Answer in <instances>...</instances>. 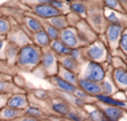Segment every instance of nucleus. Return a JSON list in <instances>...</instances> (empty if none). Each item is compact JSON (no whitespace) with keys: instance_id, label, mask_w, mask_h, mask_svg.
Listing matches in <instances>:
<instances>
[{"instance_id":"nucleus-1","label":"nucleus","mask_w":127,"mask_h":121,"mask_svg":"<svg viewBox=\"0 0 127 121\" xmlns=\"http://www.w3.org/2000/svg\"><path fill=\"white\" fill-rule=\"evenodd\" d=\"M43 52L34 44H28L19 49L15 67L17 70L31 71L40 64Z\"/></svg>"},{"instance_id":"nucleus-2","label":"nucleus","mask_w":127,"mask_h":121,"mask_svg":"<svg viewBox=\"0 0 127 121\" xmlns=\"http://www.w3.org/2000/svg\"><path fill=\"white\" fill-rule=\"evenodd\" d=\"M104 77H105V70L103 66L100 64V62H95V61L87 62L85 69L83 71L82 78L100 83L101 81L104 80Z\"/></svg>"},{"instance_id":"nucleus-3","label":"nucleus","mask_w":127,"mask_h":121,"mask_svg":"<svg viewBox=\"0 0 127 121\" xmlns=\"http://www.w3.org/2000/svg\"><path fill=\"white\" fill-rule=\"evenodd\" d=\"M42 67L48 72V75L53 76L58 74L59 70V62L57 60L56 55L52 51H48L42 54L41 61H40Z\"/></svg>"},{"instance_id":"nucleus-4","label":"nucleus","mask_w":127,"mask_h":121,"mask_svg":"<svg viewBox=\"0 0 127 121\" xmlns=\"http://www.w3.org/2000/svg\"><path fill=\"white\" fill-rule=\"evenodd\" d=\"M33 12L37 16L44 19H52L62 14L61 11H59L50 4V1H40V4L34 6Z\"/></svg>"},{"instance_id":"nucleus-5","label":"nucleus","mask_w":127,"mask_h":121,"mask_svg":"<svg viewBox=\"0 0 127 121\" xmlns=\"http://www.w3.org/2000/svg\"><path fill=\"white\" fill-rule=\"evenodd\" d=\"M7 106L18 109V110H21V111H25L29 107L28 96L23 92H18V93L11 94L8 98Z\"/></svg>"},{"instance_id":"nucleus-6","label":"nucleus","mask_w":127,"mask_h":121,"mask_svg":"<svg viewBox=\"0 0 127 121\" xmlns=\"http://www.w3.org/2000/svg\"><path fill=\"white\" fill-rule=\"evenodd\" d=\"M85 56L89 61L99 62L105 57V49L102 44L96 42L91 44L85 51Z\"/></svg>"},{"instance_id":"nucleus-7","label":"nucleus","mask_w":127,"mask_h":121,"mask_svg":"<svg viewBox=\"0 0 127 121\" xmlns=\"http://www.w3.org/2000/svg\"><path fill=\"white\" fill-rule=\"evenodd\" d=\"M64 46H66L69 49H76L78 45V39L75 31L71 28H66L60 33V39H59Z\"/></svg>"},{"instance_id":"nucleus-8","label":"nucleus","mask_w":127,"mask_h":121,"mask_svg":"<svg viewBox=\"0 0 127 121\" xmlns=\"http://www.w3.org/2000/svg\"><path fill=\"white\" fill-rule=\"evenodd\" d=\"M77 87L86 92L88 95H94L96 96L97 94H101V86L100 83L90 81L84 78H78L77 82Z\"/></svg>"},{"instance_id":"nucleus-9","label":"nucleus","mask_w":127,"mask_h":121,"mask_svg":"<svg viewBox=\"0 0 127 121\" xmlns=\"http://www.w3.org/2000/svg\"><path fill=\"white\" fill-rule=\"evenodd\" d=\"M23 115H24V111L9 107L7 105L0 109V120L2 121H15L16 119L22 117Z\"/></svg>"},{"instance_id":"nucleus-10","label":"nucleus","mask_w":127,"mask_h":121,"mask_svg":"<svg viewBox=\"0 0 127 121\" xmlns=\"http://www.w3.org/2000/svg\"><path fill=\"white\" fill-rule=\"evenodd\" d=\"M19 47L11 42L7 41V45L5 48V61L11 65V66H15V62H16V59L19 53Z\"/></svg>"},{"instance_id":"nucleus-11","label":"nucleus","mask_w":127,"mask_h":121,"mask_svg":"<svg viewBox=\"0 0 127 121\" xmlns=\"http://www.w3.org/2000/svg\"><path fill=\"white\" fill-rule=\"evenodd\" d=\"M50 77H51V80L53 81V83H54L59 89L64 91V92L73 94V93L75 92V90L77 89V86L68 83L67 81H65L64 79H63L61 76H59L58 74L53 75V76H50Z\"/></svg>"},{"instance_id":"nucleus-12","label":"nucleus","mask_w":127,"mask_h":121,"mask_svg":"<svg viewBox=\"0 0 127 121\" xmlns=\"http://www.w3.org/2000/svg\"><path fill=\"white\" fill-rule=\"evenodd\" d=\"M101 112L107 121H118L123 114L122 109L115 106H106L101 109Z\"/></svg>"},{"instance_id":"nucleus-13","label":"nucleus","mask_w":127,"mask_h":121,"mask_svg":"<svg viewBox=\"0 0 127 121\" xmlns=\"http://www.w3.org/2000/svg\"><path fill=\"white\" fill-rule=\"evenodd\" d=\"M50 48L52 50V52L55 55H58L60 57H67L70 54L71 49L67 48L66 46H64L60 40H56V41H52Z\"/></svg>"},{"instance_id":"nucleus-14","label":"nucleus","mask_w":127,"mask_h":121,"mask_svg":"<svg viewBox=\"0 0 127 121\" xmlns=\"http://www.w3.org/2000/svg\"><path fill=\"white\" fill-rule=\"evenodd\" d=\"M21 88L20 86H18L14 80H0V93H4V94H14V93H18L21 92L20 91Z\"/></svg>"},{"instance_id":"nucleus-15","label":"nucleus","mask_w":127,"mask_h":121,"mask_svg":"<svg viewBox=\"0 0 127 121\" xmlns=\"http://www.w3.org/2000/svg\"><path fill=\"white\" fill-rule=\"evenodd\" d=\"M33 39H34V45H36L40 49L45 48V47H49L51 45V40L48 37V35L44 29H42L41 31H39L37 33H34Z\"/></svg>"},{"instance_id":"nucleus-16","label":"nucleus","mask_w":127,"mask_h":121,"mask_svg":"<svg viewBox=\"0 0 127 121\" xmlns=\"http://www.w3.org/2000/svg\"><path fill=\"white\" fill-rule=\"evenodd\" d=\"M58 75L61 76L63 79H64L65 81H67L68 83L77 86V82H78V77H77V73L72 72L70 70L65 69L64 67L61 66L59 64V70H58Z\"/></svg>"},{"instance_id":"nucleus-17","label":"nucleus","mask_w":127,"mask_h":121,"mask_svg":"<svg viewBox=\"0 0 127 121\" xmlns=\"http://www.w3.org/2000/svg\"><path fill=\"white\" fill-rule=\"evenodd\" d=\"M59 64L63 67H64L67 70H70L72 72L77 73V70L79 68V61L72 59L71 57H62V60L59 61Z\"/></svg>"},{"instance_id":"nucleus-18","label":"nucleus","mask_w":127,"mask_h":121,"mask_svg":"<svg viewBox=\"0 0 127 121\" xmlns=\"http://www.w3.org/2000/svg\"><path fill=\"white\" fill-rule=\"evenodd\" d=\"M24 22H25L26 27L33 34L39 32V31H41L43 29V24L40 22V20H38V19H36L34 17L26 16V17H24Z\"/></svg>"},{"instance_id":"nucleus-19","label":"nucleus","mask_w":127,"mask_h":121,"mask_svg":"<svg viewBox=\"0 0 127 121\" xmlns=\"http://www.w3.org/2000/svg\"><path fill=\"white\" fill-rule=\"evenodd\" d=\"M120 33H121V26L118 24H112L108 27L107 29V39L109 41V43H115L119 37H120Z\"/></svg>"},{"instance_id":"nucleus-20","label":"nucleus","mask_w":127,"mask_h":121,"mask_svg":"<svg viewBox=\"0 0 127 121\" xmlns=\"http://www.w3.org/2000/svg\"><path fill=\"white\" fill-rule=\"evenodd\" d=\"M95 98L99 101H101L102 103L106 104V105H109V106H115V107H124L125 106V103L120 101V100H117L115 98H112L111 96L109 95H104V94H97L95 96Z\"/></svg>"},{"instance_id":"nucleus-21","label":"nucleus","mask_w":127,"mask_h":121,"mask_svg":"<svg viewBox=\"0 0 127 121\" xmlns=\"http://www.w3.org/2000/svg\"><path fill=\"white\" fill-rule=\"evenodd\" d=\"M50 24L53 27H55L57 30H59L60 32L67 28V20H66V17L64 16L63 14L50 19Z\"/></svg>"},{"instance_id":"nucleus-22","label":"nucleus","mask_w":127,"mask_h":121,"mask_svg":"<svg viewBox=\"0 0 127 121\" xmlns=\"http://www.w3.org/2000/svg\"><path fill=\"white\" fill-rule=\"evenodd\" d=\"M52 108H53V110L56 113L61 114V115H65L66 116L69 113V106H68V104L65 101H63V100L54 102L53 105H52Z\"/></svg>"},{"instance_id":"nucleus-23","label":"nucleus","mask_w":127,"mask_h":121,"mask_svg":"<svg viewBox=\"0 0 127 121\" xmlns=\"http://www.w3.org/2000/svg\"><path fill=\"white\" fill-rule=\"evenodd\" d=\"M12 28V24L7 17L0 16V36L6 37Z\"/></svg>"},{"instance_id":"nucleus-24","label":"nucleus","mask_w":127,"mask_h":121,"mask_svg":"<svg viewBox=\"0 0 127 121\" xmlns=\"http://www.w3.org/2000/svg\"><path fill=\"white\" fill-rule=\"evenodd\" d=\"M113 77L115 81L123 86L127 85V71L122 68H117L113 72Z\"/></svg>"},{"instance_id":"nucleus-25","label":"nucleus","mask_w":127,"mask_h":121,"mask_svg":"<svg viewBox=\"0 0 127 121\" xmlns=\"http://www.w3.org/2000/svg\"><path fill=\"white\" fill-rule=\"evenodd\" d=\"M17 68L15 66L9 65L5 60H0V73L2 74H8L11 76H15L17 74Z\"/></svg>"},{"instance_id":"nucleus-26","label":"nucleus","mask_w":127,"mask_h":121,"mask_svg":"<svg viewBox=\"0 0 127 121\" xmlns=\"http://www.w3.org/2000/svg\"><path fill=\"white\" fill-rule=\"evenodd\" d=\"M44 30H45V32L47 33V35H48V37L50 38V40H51V42L52 41H56V40H59L60 39V31L59 30H57L55 27H53L51 24H48V25H46V27L45 28H43Z\"/></svg>"},{"instance_id":"nucleus-27","label":"nucleus","mask_w":127,"mask_h":121,"mask_svg":"<svg viewBox=\"0 0 127 121\" xmlns=\"http://www.w3.org/2000/svg\"><path fill=\"white\" fill-rule=\"evenodd\" d=\"M69 8L73 13L84 14L86 12V6L82 2H72L69 4Z\"/></svg>"},{"instance_id":"nucleus-28","label":"nucleus","mask_w":127,"mask_h":121,"mask_svg":"<svg viewBox=\"0 0 127 121\" xmlns=\"http://www.w3.org/2000/svg\"><path fill=\"white\" fill-rule=\"evenodd\" d=\"M24 115H27V116H31V117L40 119V117L43 115V112H42V110H40V109L37 108V107L29 106V107L24 111Z\"/></svg>"},{"instance_id":"nucleus-29","label":"nucleus","mask_w":127,"mask_h":121,"mask_svg":"<svg viewBox=\"0 0 127 121\" xmlns=\"http://www.w3.org/2000/svg\"><path fill=\"white\" fill-rule=\"evenodd\" d=\"M7 45L6 39H0V60H5V48Z\"/></svg>"},{"instance_id":"nucleus-30","label":"nucleus","mask_w":127,"mask_h":121,"mask_svg":"<svg viewBox=\"0 0 127 121\" xmlns=\"http://www.w3.org/2000/svg\"><path fill=\"white\" fill-rule=\"evenodd\" d=\"M120 46H121V49L125 53H127V34L121 35V38H120Z\"/></svg>"},{"instance_id":"nucleus-31","label":"nucleus","mask_w":127,"mask_h":121,"mask_svg":"<svg viewBox=\"0 0 127 121\" xmlns=\"http://www.w3.org/2000/svg\"><path fill=\"white\" fill-rule=\"evenodd\" d=\"M9 94H4V93H0V109L3 108L4 106L7 105V101L9 98Z\"/></svg>"},{"instance_id":"nucleus-32","label":"nucleus","mask_w":127,"mask_h":121,"mask_svg":"<svg viewBox=\"0 0 127 121\" xmlns=\"http://www.w3.org/2000/svg\"><path fill=\"white\" fill-rule=\"evenodd\" d=\"M50 4L53 7H55L56 9H58L59 11H61L64 8V1H50Z\"/></svg>"},{"instance_id":"nucleus-33","label":"nucleus","mask_w":127,"mask_h":121,"mask_svg":"<svg viewBox=\"0 0 127 121\" xmlns=\"http://www.w3.org/2000/svg\"><path fill=\"white\" fill-rule=\"evenodd\" d=\"M66 116H67L68 119L71 120V121H82V120H81V117L79 116V114H77V113H75V112H70V111H69V113H68Z\"/></svg>"},{"instance_id":"nucleus-34","label":"nucleus","mask_w":127,"mask_h":121,"mask_svg":"<svg viewBox=\"0 0 127 121\" xmlns=\"http://www.w3.org/2000/svg\"><path fill=\"white\" fill-rule=\"evenodd\" d=\"M104 5L111 8V9H115L117 6H118V1H115V0H106L104 1Z\"/></svg>"},{"instance_id":"nucleus-35","label":"nucleus","mask_w":127,"mask_h":121,"mask_svg":"<svg viewBox=\"0 0 127 121\" xmlns=\"http://www.w3.org/2000/svg\"><path fill=\"white\" fill-rule=\"evenodd\" d=\"M15 121H41V120H40V119H37V118H34V117H31V116L23 115L22 117L16 119Z\"/></svg>"},{"instance_id":"nucleus-36","label":"nucleus","mask_w":127,"mask_h":121,"mask_svg":"<svg viewBox=\"0 0 127 121\" xmlns=\"http://www.w3.org/2000/svg\"><path fill=\"white\" fill-rule=\"evenodd\" d=\"M107 19H108L110 22H112V24H117V23H118V18L116 17V15H115L114 12H111V14L107 17Z\"/></svg>"},{"instance_id":"nucleus-37","label":"nucleus","mask_w":127,"mask_h":121,"mask_svg":"<svg viewBox=\"0 0 127 121\" xmlns=\"http://www.w3.org/2000/svg\"><path fill=\"white\" fill-rule=\"evenodd\" d=\"M13 76L8 75V74H2L0 73V80H12Z\"/></svg>"},{"instance_id":"nucleus-38","label":"nucleus","mask_w":127,"mask_h":121,"mask_svg":"<svg viewBox=\"0 0 127 121\" xmlns=\"http://www.w3.org/2000/svg\"><path fill=\"white\" fill-rule=\"evenodd\" d=\"M0 39H6V37H1L0 36Z\"/></svg>"},{"instance_id":"nucleus-39","label":"nucleus","mask_w":127,"mask_h":121,"mask_svg":"<svg viewBox=\"0 0 127 121\" xmlns=\"http://www.w3.org/2000/svg\"><path fill=\"white\" fill-rule=\"evenodd\" d=\"M105 121H107V120H105Z\"/></svg>"},{"instance_id":"nucleus-40","label":"nucleus","mask_w":127,"mask_h":121,"mask_svg":"<svg viewBox=\"0 0 127 121\" xmlns=\"http://www.w3.org/2000/svg\"><path fill=\"white\" fill-rule=\"evenodd\" d=\"M0 121H2V120H0Z\"/></svg>"}]
</instances>
